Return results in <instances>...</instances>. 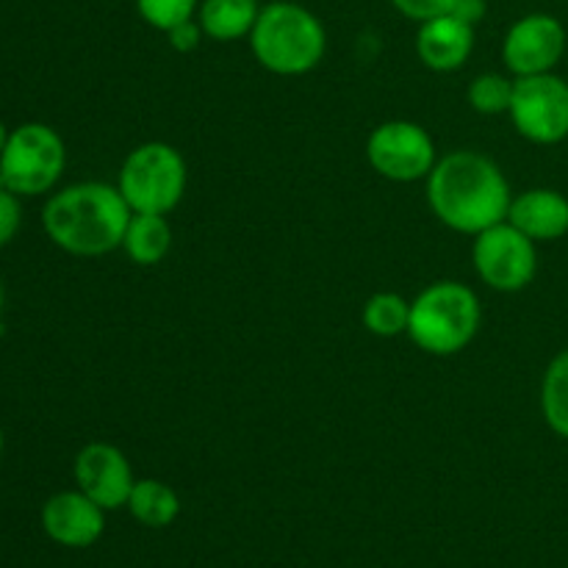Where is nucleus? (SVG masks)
<instances>
[{"mask_svg": "<svg viewBox=\"0 0 568 568\" xmlns=\"http://www.w3.org/2000/svg\"><path fill=\"white\" fill-rule=\"evenodd\" d=\"M510 183L503 166L477 150L442 155L427 175V203L449 231L475 239L477 233L508 220Z\"/></svg>", "mask_w": 568, "mask_h": 568, "instance_id": "f257e3e1", "label": "nucleus"}, {"mask_svg": "<svg viewBox=\"0 0 568 568\" xmlns=\"http://www.w3.org/2000/svg\"><path fill=\"white\" fill-rule=\"evenodd\" d=\"M131 214L116 183L83 181L59 189L44 203L42 227L64 253L98 258L122 247Z\"/></svg>", "mask_w": 568, "mask_h": 568, "instance_id": "f03ea898", "label": "nucleus"}, {"mask_svg": "<svg viewBox=\"0 0 568 568\" xmlns=\"http://www.w3.org/2000/svg\"><path fill=\"white\" fill-rule=\"evenodd\" d=\"M255 61L272 75L297 78L316 70L327 53L325 22L303 3L272 0L261 6V14L250 33Z\"/></svg>", "mask_w": 568, "mask_h": 568, "instance_id": "7ed1b4c3", "label": "nucleus"}, {"mask_svg": "<svg viewBox=\"0 0 568 568\" xmlns=\"http://www.w3.org/2000/svg\"><path fill=\"white\" fill-rule=\"evenodd\" d=\"M480 325V297L466 283L436 281L410 300L408 338L427 355L449 358L464 353Z\"/></svg>", "mask_w": 568, "mask_h": 568, "instance_id": "20e7f679", "label": "nucleus"}, {"mask_svg": "<svg viewBox=\"0 0 568 568\" xmlns=\"http://www.w3.org/2000/svg\"><path fill=\"white\" fill-rule=\"evenodd\" d=\"M189 186V166L170 142H144L125 155L116 189L133 214H170Z\"/></svg>", "mask_w": 568, "mask_h": 568, "instance_id": "39448f33", "label": "nucleus"}, {"mask_svg": "<svg viewBox=\"0 0 568 568\" xmlns=\"http://www.w3.org/2000/svg\"><path fill=\"white\" fill-rule=\"evenodd\" d=\"M67 166V144L55 128L44 122H26L9 131L0 153V172L9 192L17 197H37L61 181Z\"/></svg>", "mask_w": 568, "mask_h": 568, "instance_id": "423d86ee", "label": "nucleus"}, {"mask_svg": "<svg viewBox=\"0 0 568 568\" xmlns=\"http://www.w3.org/2000/svg\"><path fill=\"white\" fill-rule=\"evenodd\" d=\"M477 277L499 294H516L538 275V244L508 220L477 233L471 244Z\"/></svg>", "mask_w": 568, "mask_h": 568, "instance_id": "0eeeda50", "label": "nucleus"}, {"mask_svg": "<svg viewBox=\"0 0 568 568\" xmlns=\"http://www.w3.org/2000/svg\"><path fill=\"white\" fill-rule=\"evenodd\" d=\"M438 159L442 155L427 128L414 120L381 122L366 139V161L392 183L427 181Z\"/></svg>", "mask_w": 568, "mask_h": 568, "instance_id": "6e6552de", "label": "nucleus"}, {"mask_svg": "<svg viewBox=\"0 0 568 568\" xmlns=\"http://www.w3.org/2000/svg\"><path fill=\"white\" fill-rule=\"evenodd\" d=\"M508 116L527 142L560 144L568 139V81L555 72L516 78Z\"/></svg>", "mask_w": 568, "mask_h": 568, "instance_id": "1a4fd4ad", "label": "nucleus"}, {"mask_svg": "<svg viewBox=\"0 0 568 568\" xmlns=\"http://www.w3.org/2000/svg\"><path fill=\"white\" fill-rule=\"evenodd\" d=\"M566 28L558 17L532 11L519 17L503 39V61L514 78L555 72L566 53Z\"/></svg>", "mask_w": 568, "mask_h": 568, "instance_id": "9d476101", "label": "nucleus"}, {"mask_svg": "<svg viewBox=\"0 0 568 568\" xmlns=\"http://www.w3.org/2000/svg\"><path fill=\"white\" fill-rule=\"evenodd\" d=\"M75 486L103 510L125 508L136 477L128 455L109 442H89L72 464Z\"/></svg>", "mask_w": 568, "mask_h": 568, "instance_id": "9b49d317", "label": "nucleus"}, {"mask_svg": "<svg viewBox=\"0 0 568 568\" xmlns=\"http://www.w3.org/2000/svg\"><path fill=\"white\" fill-rule=\"evenodd\" d=\"M42 530L50 541L70 549H87L103 536L105 510L94 499H89L81 488L59 491L44 503Z\"/></svg>", "mask_w": 568, "mask_h": 568, "instance_id": "f8f14e48", "label": "nucleus"}, {"mask_svg": "<svg viewBox=\"0 0 568 568\" xmlns=\"http://www.w3.org/2000/svg\"><path fill=\"white\" fill-rule=\"evenodd\" d=\"M475 50V26L455 14L433 17L419 22L416 31V55L433 72H455L471 59Z\"/></svg>", "mask_w": 568, "mask_h": 568, "instance_id": "ddd939ff", "label": "nucleus"}, {"mask_svg": "<svg viewBox=\"0 0 568 568\" xmlns=\"http://www.w3.org/2000/svg\"><path fill=\"white\" fill-rule=\"evenodd\" d=\"M508 222L536 244L558 242L568 233V197L558 189H527L510 200Z\"/></svg>", "mask_w": 568, "mask_h": 568, "instance_id": "4468645a", "label": "nucleus"}, {"mask_svg": "<svg viewBox=\"0 0 568 568\" xmlns=\"http://www.w3.org/2000/svg\"><path fill=\"white\" fill-rule=\"evenodd\" d=\"M258 14V0H200L197 22L205 39L239 42V39H250Z\"/></svg>", "mask_w": 568, "mask_h": 568, "instance_id": "2eb2a0df", "label": "nucleus"}, {"mask_svg": "<svg viewBox=\"0 0 568 568\" xmlns=\"http://www.w3.org/2000/svg\"><path fill=\"white\" fill-rule=\"evenodd\" d=\"M172 225L166 214H131L122 247L136 266H155L170 255Z\"/></svg>", "mask_w": 568, "mask_h": 568, "instance_id": "dca6fc26", "label": "nucleus"}, {"mask_svg": "<svg viewBox=\"0 0 568 568\" xmlns=\"http://www.w3.org/2000/svg\"><path fill=\"white\" fill-rule=\"evenodd\" d=\"M125 508L139 525L161 530L181 516V497L164 480H136Z\"/></svg>", "mask_w": 568, "mask_h": 568, "instance_id": "f3484780", "label": "nucleus"}, {"mask_svg": "<svg viewBox=\"0 0 568 568\" xmlns=\"http://www.w3.org/2000/svg\"><path fill=\"white\" fill-rule=\"evenodd\" d=\"M541 416L555 436L568 442V347L560 349L544 372Z\"/></svg>", "mask_w": 568, "mask_h": 568, "instance_id": "a211bd4d", "label": "nucleus"}, {"mask_svg": "<svg viewBox=\"0 0 568 568\" xmlns=\"http://www.w3.org/2000/svg\"><path fill=\"white\" fill-rule=\"evenodd\" d=\"M361 322L372 336L397 338L408 336L410 325V300L397 292H377L372 294L361 311Z\"/></svg>", "mask_w": 568, "mask_h": 568, "instance_id": "6ab92c4d", "label": "nucleus"}, {"mask_svg": "<svg viewBox=\"0 0 568 568\" xmlns=\"http://www.w3.org/2000/svg\"><path fill=\"white\" fill-rule=\"evenodd\" d=\"M514 75L505 72H480L469 81L466 89V100H469L471 111L483 116H499L510 111V100H514Z\"/></svg>", "mask_w": 568, "mask_h": 568, "instance_id": "aec40b11", "label": "nucleus"}, {"mask_svg": "<svg viewBox=\"0 0 568 568\" xmlns=\"http://www.w3.org/2000/svg\"><path fill=\"white\" fill-rule=\"evenodd\" d=\"M200 0H136V11L150 28L166 33L181 22L194 20Z\"/></svg>", "mask_w": 568, "mask_h": 568, "instance_id": "412c9836", "label": "nucleus"}, {"mask_svg": "<svg viewBox=\"0 0 568 568\" xmlns=\"http://www.w3.org/2000/svg\"><path fill=\"white\" fill-rule=\"evenodd\" d=\"M388 3H392L399 14L408 17V20L425 22L433 20V17L449 14L455 0H388Z\"/></svg>", "mask_w": 568, "mask_h": 568, "instance_id": "4be33fe9", "label": "nucleus"}, {"mask_svg": "<svg viewBox=\"0 0 568 568\" xmlns=\"http://www.w3.org/2000/svg\"><path fill=\"white\" fill-rule=\"evenodd\" d=\"M22 225V209H20V197L9 189L0 192V247L11 242L17 236Z\"/></svg>", "mask_w": 568, "mask_h": 568, "instance_id": "5701e85b", "label": "nucleus"}, {"mask_svg": "<svg viewBox=\"0 0 568 568\" xmlns=\"http://www.w3.org/2000/svg\"><path fill=\"white\" fill-rule=\"evenodd\" d=\"M164 37L175 53H194V50L200 48V42L205 39V33H203V28H200L197 17H194V20H186V22H181V26L172 28V31H166Z\"/></svg>", "mask_w": 568, "mask_h": 568, "instance_id": "b1692460", "label": "nucleus"}, {"mask_svg": "<svg viewBox=\"0 0 568 568\" xmlns=\"http://www.w3.org/2000/svg\"><path fill=\"white\" fill-rule=\"evenodd\" d=\"M486 9H488L486 0H455V6L449 14L460 17V20L469 22V26H477V22L486 17Z\"/></svg>", "mask_w": 568, "mask_h": 568, "instance_id": "393cba45", "label": "nucleus"}, {"mask_svg": "<svg viewBox=\"0 0 568 568\" xmlns=\"http://www.w3.org/2000/svg\"><path fill=\"white\" fill-rule=\"evenodd\" d=\"M6 139H9V128L0 122V153H3V148H6Z\"/></svg>", "mask_w": 568, "mask_h": 568, "instance_id": "a878e982", "label": "nucleus"}, {"mask_svg": "<svg viewBox=\"0 0 568 568\" xmlns=\"http://www.w3.org/2000/svg\"><path fill=\"white\" fill-rule=\"evenodd\" d=\"M3 308H6V292H3V281H0V322H3Z\"/></svg>", "mask_w": 568, "mask_h": 568, "instance_id": "bb28decb", "label": "nucleus"}, {"mask_svg": "<svg viewBox=\"0 0 568 568\" xmlns=\"http://www.w3.org/2000/svg\"><path fill=\"white\" fill-rule=\"evenodd\" d=\"M3 444H6V438H3V427H0V455H3Z\"/></svg>", "mask_w": 568, "mask_h": 568, "instance_id": "cd10ccee", "label": "nucleus"}, {"mask_svg": "<svg viewBox=\"0 0 568 568\" xmlns=\"http://www.w3.org/2000/svg\"><path fill=\"white\" fill-rule=\"evenodd\" d=\"M6 189V181H3V172H0V192H3Z\"/></svg>", "mask_w": 568, "mask_h": 568, "instance_id": "c85d7f7f", "label": "nucleus"}]
</instances>
